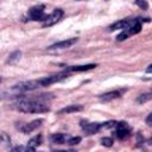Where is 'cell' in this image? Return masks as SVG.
<instances>
[{
	"label": "cell",
	"mask_w": 152,
	"mask_h": 152,
	"mask_svg": "<svg viewBox=\"0 0 152 152\" xmlns=\"http://www.w3.org/2000/svg\"><path fill=\"white\" fill-rule=\"evenodd\" d=\"M63 14H64L63 10H61V8L53 10V12H52L51 14H49V15L46 17V19L43 21V26H44V27H48V26H52V25L57 24V23L62 19Z\"/></svg>",
	"instance_id": "3957f363"
},
{
	"label": "cell",
	"mask_w": 152,
	"mask_h": 152,
	"mask_svg": "<svg viewBox=\"0 0 152 152\" xmlns=\"http://www.w3.org/2000/svg\"><path fill=\"white\" fill-rule=\"evenodd\" d=\"M0 83H1V78H0Z\"/></svg>",
	"instance_id": "83f0119b"
},
{
	"label": "cell",
	"mask_w": 152,
	"mask_h": 152,
	"mask_svg": "<svg viewBox=\"0 0 152 152\" xmlns=\"http://www.w3.org/2000/svg\"><path fill=\"white\" fill-rule=\"evenodd\" d=\"M50 139H51V141H52L53 144H65V142L68 141L66 135H64V134H62V133L52 134Z\"/></svg>",
	"instance_id": "7c38bea8"
},
{
	"label": "cell",
	"mask_w": 152,
	"mask_h": 152,
	"mask_svg": "<svg viewBox=\"0 0 152 152\" xmlns=\"http://www.w3.org/2000/svg\"><path fill=\"white\" fill-rule=\"evenodd\" d=\"M128 37V34H127V32H125V31H122L120 34H118L116 36V40L118 42H122V40H125L126 38Z\"/></svg>",
	"instance_id": "603a6c76"
},
{
	"label": "cell",
	"mask_w": 152,
	"mask_h": 152,
	"mask_svg": "<svg viewBox=\"0 0 152 152\" xmlns=\"http://www.w3.org/2000/svg\"><path fill=\"white\" fill-rule=\"evenodd\" d=\"M44 10H45V6L44 5H37V6H33L28 10V17L30 19L32 20H36V21H44L46 19V14L44 13Z\"/></svg>",
	"instance_id": "7a4b0ae2"
},
{
	"label": "cell",
	"mask_w": 152,
	"mask_h": 152,
	"mask_svg": "<svg viewBox=\"0 0 152 152\" xmlns=\"http://www.w3.org/2000/svg\"><path fill=\"white\" fill-rule=\"evenodd\" d=\"M116 131H129V127L127 125V122L121 121V122H116Z\"/></svg>",
	"instance_id": "ac0fdd59"
},
{
	"label": "cell",
	"mask_w": 152,
	"mask_h": 152,
	"mask_svg": "<svg viewBox=\"0 0 152 152\" xmlns=\"http://www.w3.org/2000/svg\"><path fill=\"white\" fill-rule=\"evenodd\" d=\"M94 68H96V64H86V65H74L69 70H71V71H87V70H90Z\"/></svg>",
	"instance_id": "4fadbf2b"
},
{
	"label": "cell",
	"mask_w": 152,
	"mask_h": 152,
	"mask_svg": "<svg viewBox=\"0 0 152 152\" xmlns=\"http://www.w3.org/2000/svg\"><path fill=\"white\" fill-rule=\"evenodd\" d=\"M53 152H76L75 150H59V151H53Z\"/></svg>",
	"instance_id": "484cf974"
},
{
	"label": "cell",
	"mask_w": 152,
	"mask_h": 152,
	"mask_svg": "<svg viewBox=\"0 0 152 152\" xmlns=\"http://www.w3.org/2000/svg\"><path fill=\"white\" fill-rule=\"evenodd\" d=\"M146 124L147 126H151L152 125V114H148L147 118H146Z\"/></svg>",
	"instance_id": "d4e9b609"
},
{
	"label": "cell",
	"mask_w": 152,
	"mask_h": 152,
	"mask_svg": "<svg viewBox=\"0 0 152 152\" xmlns=\"http://www.w3.org/2000/svg\"><path fill=\"white\" fill-rule=\"evenodd\" d=\"M40 144H42V135L39 134V135L33 137V138L28 141V144H27V145H28L30 147H33V148H34L36 146H39Z\"/></svg>",
	"instance_id": "9a60e30c"
},
{
	"label": "cell",
	"mask_w": 152,
	"mask_h": 152,
	"mask_svg": "<svg viewBox=\"0 0 152 152\" xmlns=\"http://www.w3.org/2000/svg\"><path fill=\"white\" fill-rule=\"evenodd\" d=\"M116 125V122L115 121H107V122H103V124H100V129L101 128H112V127H114Z\"/></svg>",
	"instance_id": "d6986e66"
},
{
	"label": "cell",
	"mask_w": 152,
	"mask_h": 152,
	"mask_svg": "<svg viewBox=\"0 0 152 152\" xmlns=\"http://www.w3.org/2000/svg\"><path fill=\"white\" fill-rule=\"evenodd\" d=\"M129 135V131H116V137L119 139H125Z\"/></svg>",
	"instance_id": "44dd1931"
},
{
	"label": "cell",
	"mask_w": 152,
	"mask_h": 152,
	"mask_svg": "<svg viewBox=\"0 0 152 152\" xmlns=\"http://www.w3.org/2000/svg\"><path fill=\"white\" fill-rule=\"evenodd\" d=\"M81 127L83 128V131H84L86 134L90 135V134L96 133L100 129V124H97V122H84V121H81Z\"/></svg>",
	"instance_id": "ba28073f"
},
{
	"label": "cell",
	"mask_w": 152,
	"mask_h": 152,
	"mask_svg": "<svg viewBox=\"0 0 152 152\" xmlns=\"http://www.w3.org/2000/svg\"><path fill=\"white\" fill-rule=\"evenodd\" d=\"M13 152H34V148H33V147H30L28 145H26V146L15 147V148L13 150Z\"/></svg>",
	"instance_id": "2e32d148"
},
{
	"label": "cell",
	"mask_w": 152,
	"mask_h": 152,
	"mask_svg": "<svg viewBox=\"0 0 152 152\" xmlns=\"http://www.w3.org/2000/svg\"><path fill=\"white\" fill-rule=\"evenodd\" d=\"M14 108L23 113H45L50 110V107L39 100H20L14 104Z\"/></svg>",
	"instance_id": "6da1fadb"
},
{
	"label": "cell",
	"mask_w": 152,
	"mask_h": 152,
	"mask_svg": "<svg viewBox=\"0 0 152 152\" xmlns=\"http://www.w3.org/2000/svg\"><path fill=\"white\" fill-rule=\"evenodd\" d=\"M68 77V72H59V74H56V75H51V76H48V77H44V78H39V86L40 87H46V86H50L52 83H56V82H59L64 78Z\"/></svg>",
	"instance_id": "277c9868"
},
{
	"label": "cell",
	"mask_w": 152,
	"mask_h": 152,
	"mask_svg": "<svg viewBox=\"0 0 152 152\" xmlns=\"http://www.w3.org/2000/svg\"><path fill=\"white\" fill-rule=\"evenodd\" d=\"M76 42H77V38H69V39H65V40H62V42L55 43V44L50 45L48 49H49V50H56V49H66V48H70L71 45H74Z\"/></svg>",
	"instance_id": "52a82bcc"
},
{
	"label": "cell",
	"mask_w": 152,
	"mask_h": 152,
	"mask_svg": "<svg viewBox=\"0 0 152 152\" xmlns=\"http://www.w3.org/2000/svg\"><path fill=\"white\" fill-rule=\"evenodd\" d=\"M80 141H81V137H72V138L68 139V141H66V142H68L69 145L74 146V145H77Z\"/></svg>",
	"instance_id": "7402d4cb"
},
{
	"label": "cell",
	"mask_w": 152,
	"mask_h": 152,
	"mask_svg": "<svg viewBox=\"0 0 152 152\" xmlns=\"http://www.w3.org/2000/svg\"><path fill=\"white\" fill-rule=\"evenodd\" d=\"M42 122H43V119L33 120V121H31V122H28V124H23V122H20L21 125H19L18 128H19L23 133H31L32 131H34V129H37L38 127H40Z\"/></svg>",
	"instance_id": "8992f818"
},
{
	"label": "cell",
	"mask_w": 152,
	"mask_h": 152,
	"mask_svg": "<svg viewBox=\"0 0 152 152\" xmlns=\"http://www.w3.org/2000/svg\"><path fill=\"white\" fill-rule=\"evenodd\" d=\"M101 142H102V145H103V146H106V147H110V146L113 145V139H112V138L106 137V138H102Z\"/></svg>",
	"instance_id": "ffe728a7"
},
{
	"label": "cell",
	"mask_w": 152,
	"mask_h": 152,
	"mask_svg": "<svg viewBox=\"0 0 152 152\" xmlns=\"http://www.w3.org/2000/svg\"><path fill=\"white\" fill-rule=\"evenodd\" d=\"M128 23H129V19H124V20H119L116 23H114L113 25L109 26V31H114V30H126L127 26H128Z\"/></svg>",
	"instance_id": "8fae6325"
},
{
	"label": "cell",
	"mask_w": 152,
	"mask_h": 152,
	"mask_svg": "<svg viewBox=\"0 0 152 152\" xmlns=\"http://www.w3.org/2000/svg\"><path fill=\"white\" fill-rule=\"evenodd\" d=\"M83 110V106L81 104H69L61 110H58V114H69V113H75V112H81Z\"/></svg>",
	"instance_id": "9c48e42d"
},
{
	"label": "cell",
	"mask_w": 152,
	"mask_h": 152,
	"mask_svg": "<svg viewBox=\"0 0 152 152\" xmlns=\"http://www.w3.org/2000/svg\"><path fill=\"white\" fill-rule=\"evenodd\" d=\"M118 97H120V91H118V90L108 91V93H104V94L100 95V100H101V101H104V102L112 101V100L118 99Z\"/></svg>",
	"instance_id": "30bf717a"
},
{
	"label": "cell",
	"mask_w": 152,
	"mask_h": 152,
	"mask_svg": "<svg viewBox=\"0 0 152 152\" xmlns=\"http://www.w3.org/2000/svg\"><path fill=\"white\" fill-rule=\"evenodd\" d=\"M150 100H151V94H150V93H147V94H141V95H139V97L137 99V101H138L139 103H144V102L150 101Z\"/></svg>",
	"instance_id": "e0dca14e"
},
{
	"label": "cell",
	"mask_w": 152,
	"mask_h": 152,
	"mask_svg": "<svg viewBox=\"0 0 152 152\" xmlns=\"http://www.w3.org/2000/svg\"><path fill=\"white\" fill-rule=\"evenodd\" d=\"M20 57H21V52L20 51H14V52H12L10 56H8V58H7V63L8 64H13V63H15V62H18L19 59H20Z\"/></svg>",
	"instance_id": "5bb4252c"
},
{
	"label": "cell",
	"mask_w": 152,
	"mask_h": 152,
	"mask_svg": "<svg viewBox=\"0 0 152 152\" xmlns=\"http://www.w3.org/2000/svg\"><path fill=\"white\" fill-rule=\"evenodd\" d=\"M151 70H152V64L148 65V68L146 69V72H151Z\"/></svg>",
	"instance_id": "4316f807"
},
{
	"label": "cell",
	"mask_w": 152,
	"mask_h": 152,
	"mask_svg": "<svg viewBox=\"0 0 152 152\" xmlns=\"http://www.w3.org/2000/svg\"><path fill=\"white\" fill-rule=\"evenodd\" d=\"M140 8H142V10H147V7H148V4L146 2V1H141V0H138L137 2H135Z\"/></svg>",
	"instance_id": "cb8c5ba5"
},
{
	"label": "cell",
	"mask_w": 152,
	"mask_h": 152,
	"mask_svg": "<svg viewBox=\"0 0 152 152\" xmlns=\"http://www.w3.org/2000/svg\"><path fill=\"white\" fill-rule=\"evenodd\" d=\"M39 81L38 80H33V81H27V82H21L19 84H15L14 89L19 90V91H27V90H33L39 88Z\"/></svg>",
	"instance_id": "5b68a950"
}]
</instances>
